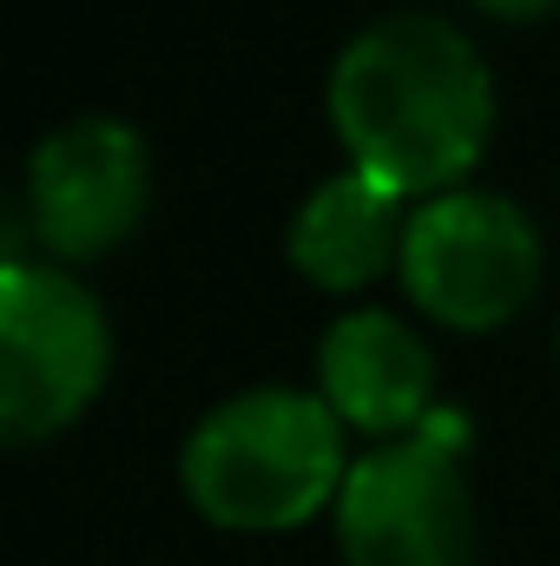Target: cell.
Segmentation results:
<instances>
[{
  "label": "cell",
  "instance_id": "cell-8",
  "mask_svg": "<svg viewBox=\"0 0 560 566\" xmlns=\"http://www.w3.org/2000/svg\"><path fill=\"white\" fill-rule=\"evenodd\" d=\"M409 198L370 171H336L330 185H317L303 198V211L290 218V264L317 290H356L370 283L390 258L403 264V238H409Z\"/></svg>",
  "mask_w": 560,
  "mask_h": 566
},
{
  "label": "cell",
  "instance_id": "cell-1",
  "mask_svg": "<svg viewBox=\"0 0 560 566\" xmlns=\"http://www.w3.org/2000/svg\"><path fill=\"white\" fill-rule=\"evenodd\" d=\"M330 119L356 171L396 185L403 198H442L488 151L495 86L448 20L396 13L336 53Z\"/></svg>",
  "mask_w": 560,
  "mask_h": 566
},
{
  "label": "cell",
  "instance_id": "cell-9",
  "mask_svg": "<svg viewBox=\"0 0 560 566\" xmlns=\"http://www.w3.org/2000/svg\"><path fill=\"white\" fill-rule=\"evenodd\" d=\"M481 13H501V20H535V13H548L554 0H475Z\"/></svg>",
  "mask_w": 560,
  "mask_h": 566
},
{
  "label": "cell",
  "instance_id": "cell-3",
  "mask_svg": "<svg viewBox=\"0 0 560 566\" xmlns=\"http://www.w3.org/2000/svg\"><path fill=\"white\" fill-rule=\"evenodd\" d=\"M336 541L350 566H475L462 422L442 416L370 448L336 494Z\"/></svg>",
  "mask_w": 560,
  "mask_h": 566
},
{
  "label": "cell",
  "instance_id": "cell-7",
  "mask_svg": "<svg viewBox=\"0 0 560 566\" xmlns=\"http://www.w3.org/2000/svg\"><path fill=\"white\" fill-rule=\"evenodd\" d=\"M428 382H435L428 349L390 310L343 316L317 349V396L336 409V422L363 434H396V441L416 434L428 422Z\"/></svg>",
  "mask_w": 560,
  "mask_h": 566
},
{
  "label": "cell",
  "instance_id": "cell-4",
  "mask_svg": "<svg viewBox=\"0 0 560 566\" xmlns=\"http://www.w3.org/2000/svg\"><path fill=\"white\" fill-rule=\"evenodd\" d=\"M106 310L53 264L0 271V434L40 441L66 428L106 382Z\"/></svg>",
  "mask_w": 560,
  "mask_h": 566
},
{
  "label": "cell",
  "instance_id": "cell-5",
  "mask_svg": "<svg viewBox=\"0 0 560 566\" xmlns=\"http://www.w3.org/2000/svg\"><path fill=\"white\" fill-rule=\"evenodd\" d=\"M541 277V238L528 211L488 191H442L409 211L403 283L448 329H501Z\"/></svg>",
  "mask_w": 560,
  "mask_h": 566
},
{
  "label": "cell",
  "instance_id": "cell-6",
  "mask_svg": "<svg viewBox=\"0 0 560 566\" xmlns=\"http://www.w3.org/2000/svg\"><path fill=\"white\" fill-rule=\"evenodd\" d=\"M145 139L120 119H80L33 145L27 218L53 258H106L145 211Z\"/></svg>",
  "mask_w": 560,
  "mask_h": 566
},
{
  "label": "cell",
  "instance_id": "cell-2",
  "mask_svg": "<svg viewBox=\"0 0 560 566\" xmlns=\"http://www.w3.org/2000/svg\"><path fill=\"white\" fill-rule=\"evenodd\" d=\"M178 474L191 507L211 514L218 527H303L350 481L343 422L310 389H245L191 428Z\"/></svg>",
  "mask_w": 560,
  "mask_h": 566
}]
</instances>
